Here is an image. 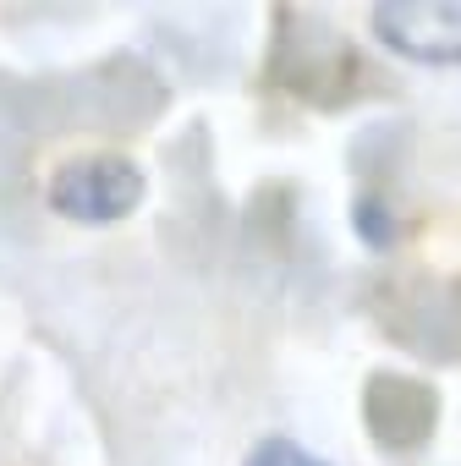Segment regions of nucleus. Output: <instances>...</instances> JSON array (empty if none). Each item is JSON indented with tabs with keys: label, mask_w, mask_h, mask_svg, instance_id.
Returning a JSON list of instances; mask_svg holds the SVG:
<instances>
[{
	"label": "nucleus",
	"mask_w": 461,
	"mask_h": 466,
	"mask_svg": "<svg viewBox=\"0 0 461 466\" xmlns=\"http://www.w3.org/2000/svg\"><path fill=\"white\" fill-rule=\"evenodd\" d=\"M374 34L406 61L461 66V0H390L374 6Z\"/></svg>",
	"instance_id": "f03ea898"
},
{
	"label": "nucleus",
	"mask_w": 461,
	"mask_h": 466,
	"mask_svg": "<svg viewBox=\"0 0 461 466\" xmlns=\"http://www.w3.org/2000/svg\"><path fill=\"white\" fill-rule=\"evenodd\" d=\"M143 203V170L121 154H83L50 176V208L72 225H116Z\"/></svg>",
	"instance_id": "f257e3e1"
},
{
	"label": "nucleus",
	"mask_w": 461,
	"mask_h": 466,
	"mask_svg": "<svg viewBox=\"0 0 461 466\" xmlns=\"http://www.w3.org/2000/svg\"><path fill=\"white\" fill-rule=\"evenodd\" d=\"M248 466H324L319 455H308L302 444H292V439H264L253 455H248Z\"/></svg>",
	"instance_id": "20e7f679"
},
{
	"label": "nucleus",
	"mask_w": 461,
	"mask_h": 466,
	"mask_svg": "<svg viewBox=\"0 0 461 466\" xmlns=\"http://www.w3.org/2000/svg\"><path fill=\"white\" fill-rule=\"evenodd\" d=\"M363 411H368V422H374V439L390 444V450L423 444L428 428H434V395H428V384H417V379H374Z\"/></svg>",
	"instance_id": "7ed1b4c3"
},
{
	"label": "nucleus",
	"mask_w": 461,
	"mask_h": 466,
	"mask_svg": "<svg viewBox=\"0 0 461 466\" xmlns=\"http://www.w3.org/2000/svg\"><path fill=\"white\" fill-rule=\"evenodd\" d=\"M357 237H368L374 248H390L395 225H390V214H384V203H379V198H363V203H357Z\"/></svg>",
	"instance_id": "39448f33"
}]
</instances>
